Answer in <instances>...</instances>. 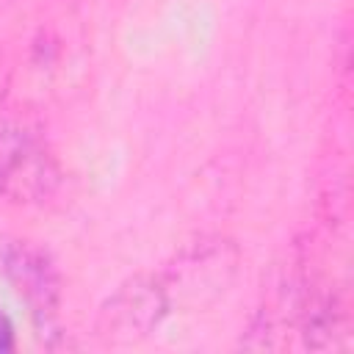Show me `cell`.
I'll list each match as a JSON object with an SVG mask.
<instances>
[{"label": "cell", "mask_w": 354, "mask_h": 354, "mask_svg": "<svg viewBox=\"0 0 354 354\" xmlns=\"http://www.w3.org/2000/svg\"><path fill=\"white\" fill-rule=\"evenodd\" d=\"M241 252L230 238L205 235L185 243L174 260L158 271L171 310H205L235 282Z\"/></svg>", "instance_id": "obj_1"}, {"label": "cell", "mask_w": 354, "mask_h": 354, "mask_svg": "<svg viewBox=\"0 0 354 354\" xmlns=\"http://www.w3.org/2000/svg\"><path fill=\"white\" fill-rule=\"evenodd\" d=\"M0 271L28 304L39 343L44 348H61V274L50 252L33 241H8L0 252Z\"/></svg>", "instance_id": "obj_2"}, {"label": "cell", "mask_w": 354, "mask_h": 354, "mask_svg": "<svg viewBox=\"0 0 354 354\" xmlns=\"http://www.w3.org/2000/svg\"><path fill=\"white\" fill-rule=\"evenodd\" d=\"M169 313L160 274H133L100 304L94 335L102 346L127 348L147 340Z\"/></svg>", "instance_id": "obj_3"}, {"label": "cell", "mask_w": 354, "mask_h": 354, "mask_svg": "<svg viewBox=\"0 0 354 354\" xmlns=\"http://www.w3.org/2000/svg\"><path fill=\"white\" fill-rule=\"evenodd\" d=\"M61 185V166L47 144L28 127L0 130V199L44 202Z\"/></svg>", "instance_id": "obj_4"}, {"label": "cell", "mask_w": 354, "mask_h": 354, "mask_svg": "<svg viewBox=\"0 0 354 354\" xmlns=\"http://www.w3.org/2000/svg\"><path fill=\"white\" fill-rule=\"evenodd\" d=\"M296 326L301 343L313 351H337L348 346V313L335 290H304Z\"/></svg>", "instance_id": "obj_5"}, {"label": "cell", "mask_w": 354, "mask_h": 354, "mask_svg": "<svg viewBox=\"0 0 354 354\" xmlns=\"http://www.w3.org/2000/svg\"><path fill=\"white\" fill-rule=\"evenodd\" d=\"M14 348V324H11V318L0 310V354H6V351H11Z\"/></svg>", "instance_id": "obj_6"}, {"label": "cell", "mask_w": 354, "mask_h": 354, "mask_svg": "<svg viewBox=\"0 0 354 354\" xmlns=\"http://www.w3.org/2000/svg\"><path fill=\"white\" fill-rule=\"evenodd\" d=\"M3 86H6V83H3V80H0V97H3Z\"/></svg>", "instance_id": "obj_7"}, {"label": "cell", "mask_w": 354, "mask_h": 354, "mask_svg": "<svg viewBox=\"0 0 354 354\" xmlns=\"http://www.w3.org/2000/svg\"><path fill=\"white\" fill-rule=\"evenodd\" d=\"M3 3H8V0H0V6H3Z\"/></svg>", "instance_id": "obj_8"}]
</instances>
